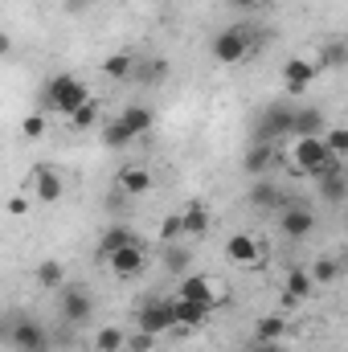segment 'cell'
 <instances>
[{"mask_svg":"<svg viewBox=\"0 0 348 352\" xmlns=\"http://www.w3.org/2000/svg\"><path fill=\"white\" fill-rule=\"evenodd\" d=\"M279 160L299 176H312L316 184L328 176H345V156L328 152L320 135H303V140H287V152H279Z\"/></svg>","mask_w":348,"mask_h":352,"instance_id":"obj_1","label":"cell"},{"mask_svg":"<svg viewBox=\"0 0 348 352\" xmlns=\"http://www.w3.org/2000/svg\"><path fill=\"white\" fill-rule=\"evenodd\" d=\"M83 102H90V87L83 78H74V74H54V78L45 82V107H50L54 115L70 119Z\"/></svg>","mask_w":348,"mask_h":352,"instance_id":"obj_2","label":"cell"},{"mask_svg":"<svg viewBox=\"0 0 348 352\" xmlns=\"http://www.w3.org/2000/svg\"><path fill=\"white\" fill-rule=\"evenodd\" d=\"M8 349L12 352H54V336L41 320L33 316H17L12 332H8Z\"/></svg>","mask_w":348,"mask_h":352,"instance_id":"obj_3","label":"cell"},{"mask_svg":"<svg viewBox=\"0 0 348 352\" xmlns=\"http://www.w3.org/2000/svg\"><path fill=\"white\" fill-rule=\"evenodd\" d=\"M279 234L287 242H303L316 234V209L312 205H299V201H283L279 205Z\"/></svg>","mask_w":348,"mask_h":352,"instance_id":"obj_4","label":"cell"},{"mask_svg":"<svg viewBox=\"0 0 348 352\" xmlns=\"http://www.w3.org/2000/svg\"><path fill=\"white\" fill-rule=\"evenodd\" d=\"M58 316H62V324H70V328H83L90 316H94V295H90L87 287H58Z\"/></svg>","mask_w":348,"mask_h":352,"instance_id":"obj_5","label":"cell"},{"mask_svg":"<svg viewBox=\"0 0 348 352\" xmlns=\"http://www.w3.org/2000/svg\"><path fill=\"white\" fill-rule=\"evenodd\" d=\"M250 50H254V37H250V29H242V25H234V29H226V33L213 37V62H221V66L246 62Z\"/></svg>","mask_w":348,"mask_h":352,"instance_id":"obj_6","label":"cell"},{"mask_svg":"<svg viewBox=\"0 0 348 352\" xmlns=\"http://www.w3.org/2000/svg\"><path fill=\"white\" fill-rule=\"evenodd\" d=\"M291 115L295 111H287V107H266L259 119V127H254V144H287L291 140Z\"/></svg>","mask_w":348,"mask_h":352,"instance_id":"obj_7","label":"cell"},{"mask_svg":"<svg viewBox=\"0 0 348 352\" xmlns=\"http://www.w3.org/2000/svg\"><path fill=\"white\" fill-rule=\"evenodd\" d=\"M107 266H111V274H115V278H140V274L148 270V250H144V238H140V242L119 246L115 254H107Z\"/></svg>","mask_w":348,"mask_h":352,"instance_id":"obj_8","label":"cell"},{"mask_svg":"<svg viewBox=\"0 0 348 352\" xmlns=\"http://www.w3.org/2000/svg\"><path fill=\"white\" fill-rule=\"evenodd\" d=\"M176 295H180V299H193V303H205L209 311L221 303V287H217V278H209V274H184Z\"/></svg>","mask_w":348,"mask_h":352,"instance_id":"obj_9","label":"cell"},{"mask_svg":"<svg viewBox=\"0 0 348 352\" xmlns=\"http://www.w3.org/2000/svg\"><path fill=\"white\" fill-rule=\"evenodd\" d=\"M316 74H320V66L307 62V58H287V62H283V87H287V94H295V98L312 90Z\"/></svg>","mask_w":348,"mask_h":352,"instance_id":"obj_10","label":"cell"},{"mask_svg":"<svg viewBox=\"0 0 348 352\" xmlns=\"http://www.w3.org/2000/svg\"><path fill=\"white\" fill-rule=\"evenodd\" d=\"M226 258L234 266H242V270H254V266H262V242L250 238V234H234L226 242Z\"/></svg>","mask_w":348,"mask_h":352,"instance_id":"obj_11","label":"cell"},{"mask_svg":"<svg viewBox=\"0 0 348 352\" xmlns=\"http://www.w3.org/2000/svg\"><path fill=\"white\" fill-rule=\"evenodd\" d=\"M168 328H173V307H168V299H156V303H144V307H140V332L164 336Z\"/></svg>","mask_w":348,"mask_h":352,"instance_id":"obj_12","label":"cell"},{"mask_svg":"<svg viewBox=\"0 0 348 352\" xmlns=\"http://www.w3.org/2000/svg\"><path fill=\"white\" fill-rule=\"evenodd\" d=\"M62 192H66V180H62L58 168H33V197H37L41 205L62 201Z\"/></svg>","mask_w":348,"mask_h":352,"instance_id":"obj_13","label":"cell"},{"mask_svg":"<svg viewBox=\"0 0 348 352\" xmlns=\"http://www.w3.org/2000/svg\"><path fill=\"white\" fill-rule=\"evenodd\" d=\"M123 127H127V135L131 140H140V135H148L152 131V123H156V115H152V107H140V102H131V107H123L119 115H115Z\"/></svg>","mask_w":348,"mask_h":352,"instance_id":"obj_14","label":"cell"},{"mask_svg":"<svg viewBox=\"0 0 348 352\" xmlns=\"http://www.w3.org/2000/svg\"><path fill=\"white\" fill-rule=\"evenodd\" d=\"M115 184H119V192H127V197H144V192H152V173H148L144 164H127V168H119Z\"/></svg>","mask_w":348,"mask_h":352,"instance_id":"obj_15","label":"cell"},{"mask_svg":"<svg viewBox=\"0 0 348 352\" xmlns=\"http://www.w3.org/2000/svg\"><path fill=\"white\" fill-rule=\"evenodd\" d=\"M303 135H324V111L307 107L291 115V140H303Z\"/></svg>","mask_w":348,"mask_h":352,"instance_id":"obj_16","label":"cell"},{"mask_svg":"<svg viewBox=\"0 0 348 352\" xmlns=\"http://www.w3.org/2000/svg\"><path fill=\"white\" fill-rule=\"evenodd\" d=\"M246 197H250V205H254V209H279V205H283V188H279L274 180H262V176L250 184V192H246Z\"/></svg>","mask_w":348,"mask_h":352,"instance_id":"obj_17","label":"cell"},{"mask_svg":"<svg viewBox=\"0 0 348 352\" xmlns=\"http://www.w3.org/2000/svg\"><path fill=\"white\" fill-rule=\"evenodd\" d=\"M274 160H279V148H274V144H250V152H246L242 164H246L250 176H266V168H270Z\"/></svg>","mask_w":348,"mask_h":352,"instance_id":"obj_18","label":"cell"},{"mask_svg":"<svg viewBox=\"0 0 348 352\" xmlns=\"http://www.w3.org/2000/svg\"><path fill=\"white\" fill-rule=\"evenodd\" d=\"M209 230V213H205V205H188L184 213H180V234L184 238H201Z\"/></svg>","mask_w":348,"mask_h":352,"instance_id":"obj_19","label":"cell"},{"mask_svg":"<svg viewBox=\"0 0 348 352\" xmlns=\"http://www.w3.org/2000/svg\"><path fill=\"white\" fill-rule=\"evenodd\" d=\"M33 278H37V287H41V291H58V287L66 283V266L54 263V258H45V263H37Z\"/></svg>","mask_w":348,"mask_h":352,"instance_id":"obj_20","label":"cell"},{"mask_svg":"<svg viewBox=\"0 0 348 352\" xmlns=\"http://www.w3.org/2000/svg\"><path fill=\"white\" fill-rule=\"evenodd\" d=\"M127 242H140V234L135 230H127V226H111L107 234H102V242H98V254L107 258V254H115L119 246H127Z\"/></svg>","mask_w":348,"mask_h":352,"instance_id":"obj_21","label":"cell"},{"mask_svg":"<svg viewBox=\"0 0 348 352\" xmlns=\"http://www.w3.org/2000/svg\"><path fill=\"white\" fill-rule=\"evenodd\" d=\"M131 78L135 82H148V87H160L168 78V62L156 58V62H144V66H131Z\"/></svg>","mask_w":348,"mask_h":352,"instance_id":"obj_22","label":"cell"},{"mask_svg":"<svg viewBox=\"0 0 348 352\" xmlns=\"http://www.w3.org/2000/svg\"><path fill=\"white\" fill-rule=\"evenodd\" d=\"M312 291H316V283H312L307 270H287V287H283V295H291L295 303H303Z\"/></svg>","mask_w":348,"mask_h":352,"instance_id":"obj_23","label":"cell"},{"mask_svg":"<svg viewBox=\"0 0 348 352\" xmlns=\"http://www.w3.org/2000/svg\"><path fill=\"white\" fill-rule=\"evenodd\" d=\"M283 336H287V320L283 316H266V320H259V328H254V340H262V344H274Z\"/></svg>","mask_w":348,"mask_h":352,"instance_id":"obj_24","label":"cell"},{"mask_svg":"<svg viewBox=\"0 0 348 352\" xmlns=\"http://www.w3.org/2000/svg\"><path fill=\"white\" fill-rule=\"evenodd\" d=\"M307 274H312V283H316V287H328V283H336V278H340V263H336V258H316V266H312Z\"/></svg>","mask_w":348,"mask_h":352,"instance_id":"obj_25","label":"cell"},{"mask_svg":"<svg viewBox=\"0 0 348 352\" xmlns=\"http://www.w3.org/2000/svg\"><path fill=\"white\" fill-rule=\"evenodd\" d=\"M188 263H193L188 246H180V242H168V246H164V266H168L173 274H184V270H188Z\"/></svg>","mask_w":348,"mask_h":352,"instance_id":"obj_26","label":"cell"},{"mask_svg":"<svg viewBox=\"0 0 348 352\" xmlns=\"http://www.w3.org/2000/svg\"><path fill=\"white\" fill-rule=\"evenodd\" d=\"M131 66H135V62H131L127 54H111V58L102 62V74L115 78V82H123V78H131Z\"/></svg>","mask_w":348,"mask_h":352,"instance_id":"obj_27","label":"cell"},{"mask_svg":"<svg viewBox=\"0 0 348 352\" xmlns=\"http://www.w3.org/2000/svg\"><path fill=\"white\" fill-rule=\"evenodd\" d=\"M94 123H98V102H94V98H90V102H83V107L70 115V127H74V131H90Z\"/></svg>","mask_w":348,"mask_h":352,"instance_id":"obj_28","label":"cell"},{"mask_svg":"<svg viewBox=\"0 0 348 352\" xmlns=\"http://www.w3.org/2000/svg\"><path fill=\"white\" fill-rule=\"evenodd\" d=\"M320 192H324V201L340 205L348 197V176H328V180H320Z\"/></svg>","mask_w":348,"mask_h":352,"instance_id":"obj_29","label":"cell"},{"mask_svg":"<svg viewBox=\"0 0 348 352\" xmlns=\"http://www.w3.org/2000/svg\"><path fill=\"white\" fill-rule=\"evenodd\" d=\"M94 352H123V332H119V328H98Z\"/></svg>","mask_w":348,"mask_h":352,"instance_id":"obj_30","label":"cell"},{"mask_svg":"<svg viewBox=\"0 0 348 352\" xmlns=\"http://www.w3.org/2000/svg\"><path fill=\"white\" fill-rule=\"evenodd\" d=\"M102 144H107V148H127L131 135H127V127H123L119 119H111V123L102 127Z\"/></svg>","mask_w":348,"mask_h":352,"instance_id":"obj_31","label":"cell"},{"mask_svg":"<svg viewBox=\"0 0 348 352\" xmlns=\"http://www.w3.org/2000/svg\"><path fill=\"white\" fill-rule=\"evenodd\" d=\"M320 140H324V148H328V152H336V156H345V152H348V131H345V127H328Z\"/></svg>","mask_w":348,"mask_h":352,"instance_id":"obj_32","label":"cell"},{"mask_svg":"<svg viewBox=\"0 0 348 352\" xmlns=\"http://www.w3.org/2000/svg\"><path fill=\"white\" fill-rule=\"evenodd\" d=\"M123 349H127V352H152V349H156V336H148V332H140V328H135L131 336H123Z\"/></svg>","mask_w":348,"mask_h":352,"instance_id":"obj_33","label":"cell"},{"mask_svg":"<svg viewBox=\"0 0 348 352\" xmlns=\"http://www.w3.org/2000/svg\"><path fill=\"white\" fill-rule=\"evenodd\" d=\"M21 135H25V140H41V135H45V119H41V115H25Z\"/></svg>","mask_w":348,"mask_h":352,"instance_id":"obj_34","label":"cell"},{"mask_svg":"<svg viewBox=\"0 0 348 352\" xmlns=\"http://www.w3.org/2000/svg\"><path fill=\"white\" fill-rule=\"evenodd\" d=\"M29 205H33V201H29L25 192H12V197L4 201V213H8V217H25V213H29Z\"/></svg>","mask_w":348,"mask_h":352,"instance_id":"obj_35","label":"cell"},{"mask_svg":"<svg viewBox=\"0 0 348 352\" xmlns=\"http://www.w3.org/2000/svg\"><path fill=\"white\" fill-rule=\"evenodd\" d=\"M180 238H184V234H180V213H176V217H168V221L160 226V242L168 246V242H180Z\"/></svg>","mask_w":348,"mask_h":352,"instance_id":"obj_36","label":"cell"},{"mask_svg":"<svg viewBox=\"0 0 348 352\" xmlns=\"http://www.w3.org/2000/svg\"><path fill=\"white\" fill-rule=\"evenodd\" d=\"M324 62H328V66H345V50H340V45H328V50H324Z\"/></svg>","mask_w":348,"mask_h":352,"instance_id":"obj_37","label":"cell"},{"mask_svg":"<svg viewBox=\"0 0 348 352\" xmlns=\"http://www.w3.org/2000/svg\"><path fill=\"white\" fill-rule=\"evenodd\" d=\"M12 320H17V311H12V316H0V344H8V332H12Z\"/></svg>","mask_w":348,"mask_h":352,"instance_id":"obj_38","label":"cell"},{"mask_svg":"<svg viewBox=\"0 0 348 352\" xmlns=\"http://www.w3.org/2000/svg\"><path fill=\"white\" fill-rule=\"evenodd\" d=\"M8 54H12V37L0 29V58H8Z\"/></svg>","mask_w":348,"mask_h":352,"instance_id":"obj_39","label":"cell"},{"mask_svg":"<svg viewBox=\"0 0 348 352\" xmlns=\"http://www.w3.org/2000/svg\"><path fill=\"white\" fill-rule=\"evenodd\" d=\"M230 8H238V12H250V8H259V0H230Z\"/></svg>","mask_w":348,"mask_h":352,"instance_id":"obj_40","label":"cell"},{"mask_svg":"<svg viewBox=\"0 0 348 352\" xmlns=\"http://www.w3.org/2000/svg\"><path fill=\"white\" fill-rule=\"evenodd\" d=\"M250 352H283V349H279V344H262V340H259V344H254Z\"/></svg>","mask_w":348,"mask_h":352,"instance_id":"obj_41","label":"cell"}]
</instances>
